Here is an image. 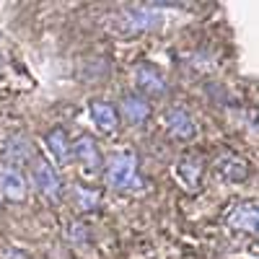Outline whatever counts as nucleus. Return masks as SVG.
I'll return each mask as SVG.
<instances>
[{
	"mask_svg": "<svg viewBox=\"0 0 259 259\" xmlns=\"http://www.w3.org/2000/svg\"><path fill=\"white\" fill-rule=\"evenodd\" d=\"M106 184L117 192H138L143 189L140 161L133 150H119L106 163Z\"/></svg>",
	"mask_w": 259,
	"mask_h": 259,
	"instance_id": "obj_1",
	"label": "nucleus"
},
{
	"mask_svg": "<svg viewBox=\"0 0 259 259\" xmlns=\"http://www.w3.org/2000/svg\"><path fill=\"white\" fill-rule=\"evenodd\" d=\"M158 24H161V16L153 8H124L112 16V29L119 34H130V36L150 31Z\"/></svg>",
	"mask_w": 259,
	"mask_h": 259,
	"instance_id": "obj_2",
	"label": "nucleus"
},
{
	"mask_svg": "<svg viewBox=\"0 0 259 259\" xmlns=\"http://www.w3.org/2000/svg\"><path fill=\"white\" fill-rule=\"evenodd\" d=\"M226 223L228 228L239 231V233H246V236H256L259 231V207L254 200H241L228 207L226 212Z\"/></svg>",
	"mask_w": 259,
	"mask_h": 259,
	"instance_id": "obj_3",
	"label": "nucleus"
},
{
	"mask_svg": "<svg viewBox=\"0 0 259 259\" xmlns=\"http://www.w3.org/2000/svg\"><path fill=\"white\" fill-rule=\"evenodd\" d=\"M31 179H34L36 192H41V197H47L50 202H57L62 197V179H60V174L55 171L52 163L36 161L34 171H31Z\"/></svg>",
	"mask_w": 259,
	"mask_h": 259,
	"instance_id": "obj_4",
	"label": "nucleus"
},
{
	"mask_svg": "<svg viewBox=\"0 0 259 259\" xmlns=\"http://www.w3.org/2000/svg\"><path fill=\"white\" fill-rule=\"evenodd\" d=\"M135 85L143 91L140 96H153V99L166 96V91H168V83H166L163 73L156 68V65H150V62L138 65V70H135Z\"/></svg>",
	"mask_w": 259,
	"mask_h": 259,
	"instance_id": "obj_5",
	"label": "nucleus"
},
{
	"mask_svg": "<svg viewBox=\"0 0 259 259\" xmlns=\"http://www.w3.org/2000/svg\"><path fill=\"white\" fill-rule=\"evenodd\" d=\"M73 158L83 166L85 174H96V171H101V166H104V156L99 150V143L91 135H80L73 143Z\"/></svg>",
	"mask_w": 259,
	"mask_h": 259,
	"instance_id": "obj_6",
	"label": "nucleus"
},
{
	"mask_svg": "<svg viewBox=\"0 0 259 259\" xmlns=\"http://www.w3.org/2000/svg\"><path fill=\"white\" fill-rule=\"evenodd\" d=\"M0 194L8 202H24L26 200V179L16 166L0 163Z\"/></svg>",
	"mask_w": 259,
	"mask_h": 259,
	"instance_id": "obj_7",
	"label": "nucleus"
},
{
	"mask_svg": "<svg viewBox=\"0 0 259 259\" xmlns=\"http://www.w3.org/2000/svg\"><path fill=\"white\" fill-rule=\"evenodd\" d=\"M89 109H91V119H94L99 133L114 135L117 130H119V109H117L114 104L104 101V99H94L89 104Z\"/></svg>",
	"mask_w": 259,
	"mask_h": 259,
	"instance_id": "obj_8",
	"label": "nucleus"
},
{
	"mask_svg": "<svg viewBox=\"0 0 259 259\" xmlns=\"http://www.w3.org/2000/svg\"><path fill=\"white\" fill-rule=\"evenodd\" d=\"M166 127H168V133L179 140H192L197 135V122L192 119V114L184 106H171L166 112Z\"/></svg>",
	"mask_w": 259,
	"mask_h": 259,
	"instance_id": "obj_9",
	"label": "nucleus"
},
{
	"mask_svg": "<svg viewBox=\"0 0 259 259\" xmlns=\"http://www.w3.org/2000/svg\"><path fill=\"white\" fill-rule=\"evenodd\" d=\"M122 114L130 124H143L150 117V101L140 94H124L122 96Z\"/></svg>",
	"mask_w": 259,
	"mask_h": 259,
	"instance_id": "obj_10",
	"label": "nucleus"
},
{
	"mask_svg": "<svg viewBox=\"0 0 259 259\" xmlns=\"http://www.w3.org/2000/svg\"><path fill=\"white\" fill-rule=\"evenodd\" d=\"M3 158L8 161V166H21V163H29L31 158H34V145L26 140V138H21V135H16V138H11V140H6V145H3Z\"/></svg>",
	"mask_w": 259,
	"mask_h": 259,
	"instance_id": "obj_11",
	"label": "nucleus"
},
{
	"mask_svg": "<svg viewBox=\"0 0 259 259\" xmlns=\"http://www.w3.org/2000/svg\"><path fill=\"white\" fill-rule=\"evenodd\" d=\"M47 150H50V156L60 163V166H65V163H70V158H73V143L68 140V133H65L62 127H55L52 133L47 135Z\"/></svg>",
	"mask_w": 259,
	"mask_h": 259,
	"instance_id": "obj_12",
	"label": "nucleus"
},
{
	"mask_svg": "<svg viewBox=\"0 0 259 259\" xmlns=\"http://www.w3.org/2000/svg\"><path fill=\"white\" fill-rule=\"evenodd\" d=\"M221 174L228 179V182H233V184H239V182H246L249 179V174H251V168H249V163L244 161V158H226L223 163H221Z\"/></svg>",
	"mask_w": 259,
	"mask_h": 259,
	"instance_id": "obj_13",
	"label": "nucleus"
},
{
	"mask_svg": "<svg viewBox=\"0 0 259 259\" xmlns=\"http://www.w3.org/2000/svg\"><path fill=\"white\" fill-rule=\"evenodd\" d=\"M177 171H179V177L184 179V184L187 187H197L200 184V179H202V161L200 158H182L179 161V166H177Z\"/></svg>",
	"mask_w": 259,
	"mask_h": 259,
	"instance_id": "obj_14",
	"label": "nucleus"
},
{
	"mask_svg": "<svg viewBox=\"0 0 259 259\" xmlns=\"http://www.w3.org/2000/svg\"><path fill=\"white\" fill-rule=\"evenodd\" d=\"M75 197H78V205H80L83 210H94V207L99 205V194H96L94 189H80V187H75Z\"/></svg>",
	"mask_w": 259,
	"mask_h": 259,
	"instance_id": "obj_15",
	"label": "nucleus"
}]
</instances>
